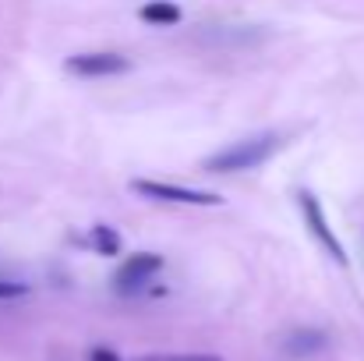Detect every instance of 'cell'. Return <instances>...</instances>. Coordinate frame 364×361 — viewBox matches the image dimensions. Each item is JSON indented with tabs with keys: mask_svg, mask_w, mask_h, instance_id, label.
Returning a JSON list of instances; mask_svg holds the SVG:
<instances>
[{
	"mask_svg": "<svg viewBox=\"0 0 364 361\" xmlns=\"http://www.w3.org/2000/svg\"><path fill=\"white\" fill-rule=\"evenodd\" d=\"M276 149H279V135H276V131H265V135H255V138L230 142L227 149L205 156L202 170H209V174H244V170L262 167Z\"/></svg>",
	"mask_w": 364,
	"mask_h": 361,
	"instance_id": "6da1fadb",
	"label": "cell"
},
{
	"mask_svg": "<svg viewBox=\"0 0 364 361\" xmlns=\"http://www.w3.org/2000/svg\"><path fill=\"white\" fill-rule=\"evenodd\" d=\"M131 192L152 199V202H177V206H220L223 199L213 192H198V188H184V184H170V181H152V177H134Z\"/></svg>",
	"mask_w": 364,
	"mask_h": 361,
	"instance_id": "7a4b0ae2",
	"label": "cell"
},
{
	"mask_svg": "<svg viewBox=\"0 0 364 361\" xmlns=\"http://www.w3.org/2000/svg\"><path fill=\"white\" fill-rule=\"evenodd\" d=\"M297 206H301V216H304V227L311 231V238L318 241V244H322L340 266H347V251H343L340 238L333 234V227H329V220H326L322 202L315 199V192H297Z\"/></svg>",
	"mask_w": 364,
	"mask_h": 361,
	"instance_id": "3957f363",
	"label": "cell"
},
{
	"mask_svg": "<svg viewBox=\"0 0 364 361\" xmlns=\"http://www.w3.org/2000/svg\"><path fill=\"white\" fill-rule=\"evenodd\" d=\"M131 68V61L121 53H107V50H96V53H75L64 61V71L68 75H78V78H110V75H124Z\"/></svg>",
	"mask_w": 364,
	"mask_h": 361,
	"instance_id": "277c9868",
	"label": "cell"
},
{
	"mask_svg": "<svg viewBox=\"0 0 364 361\" xmlns=\"http://www.w3.org/2000/svg\"><path fill=\"white\" fill-rule=\"evenodd\" d=\"M159 269H163V255H156V251H138V255H131L121 269H117L114 283H117L121 294H131V291H141Z\"/></svg>",
	"mask_w": 364,
	"mask_h": 361,
	"instance_id": "5b68a950",
	"label": "cell"
},
{
	"mask_svg": "<svg viewBox=\"0 0 364 361\" xmlns=\"http://www.w3.org/2000/svg\"><path fill=\"white\" fill-rule=\"evenodd\" d=\"M138 18H141L145 25H152V28H170V25H181L184 11H181L173 0H145V4L138 7Z\"/></svg>",
	"mask_w": 364,
	"mask_h": 361,
	"instance_id": "8992f818",
	"label": "cell"
},
{
	"mask_svg": "<svg viewBox=\"0 0 364 361\" xmlns=\"http://www.w3.org/2000/svg\"><path fill=\"white\" fill-rule=\"evenodd\" d=\"M326 347V333L322 330H294V333H287V340H283V351L290 355V358H311V355H318Z\"/></svg>",
	"mask_w": 364,
	"mask_h": 361,
	"instance_id": "52a82bcc",
	"label": "cell"
},
{
	"mask_svg": "<svg viewBox=\"0 0 364 361\" xmlns=\"http://www.w3.org/2000/svg\"><path fill=\"white\" fill-rule=\"evenodd\" d=\"M92 248L100 255H121V234L114 227L100 224V227H92Z\"/></svg>",
	"mask_w": 364,
	"mask_h": 361,
	"instance_id": "ba28073f",
	"label": "cell"
},
{
	"mask_svg": "<svg viewBox=\"0 0 364 361\" xmlns=\"http://www.w3.org/2000/svg\"><path fill=\"white\" fill-rule=\"evenodd\" d=\"M138 361H223L220 355H145Z\"/></svg>",
	"mask_w": 364,
	"mask_h": 361,
	"instance_id": "9c48e42d",
	"label": "cell"
},
{
	"mask_svg": "<svg viewBox=\"0 0 364 361\" xmlns=\"http://www.w3.org/2000/svg\"><path fill=\"white\" fill-rule=\"evenodd\" d=\"M89 361H121V355L114 347H92L89 351Z\"/></svg>",
	"mask_w": 364,
	"mask_h": 361,
	"instance_id": "30bf717a",
	"label": "cell"
},
{
	"mask_svg": "<svg viewBox=\"0 0 364 361\" xmlns=\"http://www.w3.org/2000/svg\"><path fill=\"white\" fill-rule=\"evenodd\" d=\"M25 294V283H7L0 280V298H21Z\"/></svg>",
	"mask_w": 364,
	"mask_h": 361,
	"instance_id": "8fae6325",
	"label": "cell"
}]
</instances>
